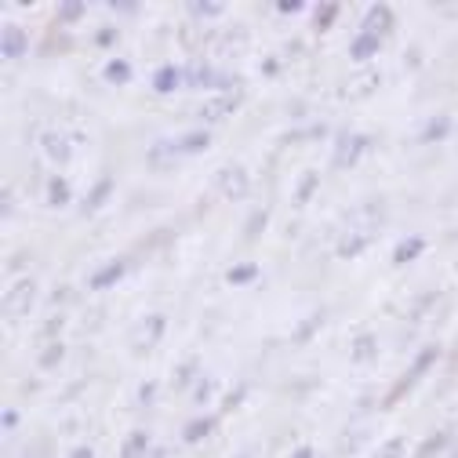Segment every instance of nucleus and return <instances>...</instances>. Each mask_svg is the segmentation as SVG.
<instances>
[{
  "label": "nucleus",
  "mask_w": 458,
  "mask_h": 458,
  "mask_svg": "<svg viewBox=\"0 0 458 458\" xmlns=\"http://www.w3.org/2000/svg\"><path fill=\"white\" fill-rule=\"evenodd\" d=\"M40 142H44V149L51 153V161H58V164H62V161H69V146H66V138H58V135H44Z\"/></svg>",
  "instance_id": "nucleus-10"
},
{
  "label": "nucleus",
  "mask_w": 458,
  "mask_h": 458,
  "mask_svg": "<svg viewBox=\"0 0 458 458\" xmlns=\"http://www.w3.org/2000/svg\"><path fill=\"white\" fill-rule=\"evenodd\" d=\"M259 277V270H255V262H240V265H233L229 270V284H247V280H255Z\"/></svg>",
  "instance_id": "nucleus-17"
},
{
  "label": "nucleus",
  "mask_w": 458,
  "mask_h": 458,
  "mask_svg": "<svg viewBox=\"0 0 458 458\" xmlns=\"http://www.w3.org/2000/svg\"><path fill=\"white\" fill-rule=\"evenodd\" d=\"M33 298H37V284L33 280H19L4 295V313L8 317H22V313H29V306H33Z\"/></svg>",
  "instance_id": "nucleus-2"
},
{
  "label": "nucleus",
  "mask_w": 458,
  "mask_h": 458,
  "mask_svg": "<svg viewBox=\"0 0 458 458\" xmlns=\"http://www.w3.org/2000/svg\"><path fill=\"white\" fill-rule=\"evenodd\" d=\"M175 84H179V69H175V66L156 69V76H153V88H156V91H171Z\"/></svg>",
  "instance_id": "nucleus-14"
},
{
  "label": "nucleus",
  "mask_w": 458,
  "mask_h": 458,
  "mask_svg": "<svg viewBox=\"0 0 458 458\" xmlns=\"http://www.w3.org/2000/svg\"><path fill=\"white\" fill-rule=\"evenodd\" d=\"M284 15H291V11H298V0H280V4H277Z\"/></svg>",
  "instance_id": "nucleus-33"
},
{
  "label": "nucleus",
  "mask_w": 458,
  "mask_h": 458,
  "mask_svg": "<svg viewBox=\"0 0 458 458\" xmlns=\"http://www.w3.org/2000/svg\"><path fill=\"white\" fill-rule=\"evenodd\" d=\"M179 146H175V142H156V146L149 149V164L153 167H164L167 161H171V153H175Z\"/></svg>",
  "instance_id": "nucleus-13"
},
{
  "label": "nucleus",
  "mask_w": 458,
  "mask_h": 458,
  "mask_svg": "<svg viewBox=\"0 0 458 458\" xmlns=\"http://www.w3.org/2000/svg\"><path fill=\"white\" fill-rule=\"evenodd\" d=\"M142 451H146V433H131L120 448V458H146Z\"/></svg>",
  "instance_id": "nucleus-11"
},
{
  "label": "nucleus",
  "mask_w": 458,
  "mask_h": 458,
  "mask_svg": "<svg viewBox=\"0 0 458 458\" xmlns=\"http://www.w3.org/2000/svg\"><path fill=\"white\" fill-rule=\"evenodd\" d=\"M400 451H404V440L393 436V440H386V444L375 451V458H400Z\"/></svg>",
  "instance_id": "nucleus-26"
},
{
  "label": "nucleus",
  "mask_w": 458,
  "mask_h": 458,
  "mask_svg": "<svg viewBox=\"0 0 458 458\" xmlns=\"http://www.w3.org/2000/svg\"><path fill=\"white\" fill-rule=\"evenodd\" d=\"M433 360H436V345H430V350H422V353L415 357V364H411V368H407V375H404V378H400V382H397V389H389V397H386V404H397V400L404 397V393H407V389H411V386H415V378H418V375H422L425 368H430V364H433Z\"/></svg>",
  "instance_id": "nucleus-1"
},
{
  "label": "nucleus",
  "mask_w": 458,
  "mask_h": 458,
  "mask_svg": "<svg viewBox=\"0 0 458 458\" xmlns=\"http://www.w3.org/2000/svg\"><path fill=\"white\" fill-rule=\"evenodd\" d=\"M448 440H451V433H448V430H440L436 436H430V440H425V444L418 448V458H433V455H436L440 448L448 444Z\"/></svg>",
  "instance_id": "nucleus-18"
},
{
  "label": "nucleus",
  "mask_w": 458,
  "mask_h": 458,
  "mask_svg": "<svg viewBox=\"0 0 458 458\" xmlns=\"http://www.w3.org/2000/svg\"><path fill=\"white\" fill-rule=\"evenodd\" d=\"M240 458H247V455H240Z\"/></svg>",
  "instance_id": "nucleus-39"
},
{
  "label": "nucleus",
  "mask_w": 458,
  "mask_h": 458,
  "mask_svg": "<svg viewBox=\"0 0 458 458\" xmlns=\"http://www.w3.org/2000/svg\"><path fill=\"white\" fill-rule=\"evenodd\" d=\"M113 37H117V33H113V29H102V33H99V37H95V40H99V44H113Z\"/></svg>",
  "instance_id": "nucleus-35"
},
{
  "label": "nucleus",
  "mask_w": 458,
  "mask_h": 458,
  "mask_svg": "<svg viewBox=\"0 0 458 458\" xmlns=\"http://www.w3.org/2000/svg\"><path fill=\"white\" fill-rule=\"evenodd\" d=\"M448 128H451V120H448V117L430 120V124H425V131H422V142H436V138H444V135H448Z\"/></svg>",
  "instance_id": "nucleus-15"
},
{
  "label": "nucleus",
  "mask_w": 458,
  "mask_h": 458,
  "mask_svg": "<svg viewBox=\"0 0 458 458\" xmlns=\"http://www.w3.org/2000/svg\"><path fill=\"white\" fill-rule=\"evenodd\" d=\"M375 47H378V37H371V33H360V37L350 44V55H353L357 62H364V58H371V55H375Z\"/></svg>",
  "instance_id": "nucleus-8"
},
{
  "label": "nucleus",
  "mask_w": 458,
  "mask_h": 458,
  "mask_svg": "<svg viewBox=\"0 0 458 458\" xmlns=\"http://www.w3.org/2000/svg\"><path fill=\"white\" fill-rule=\"evenodd\" d=\"M146 458H161V455H156V451H153V455H146Z\"/></svg>",
  "instance_id": "nucleus-38"
},
{
  "label": "nucleus",
  "mask_w": 458,
  "mask_h": 458,
  "mask_svg": "<svg viewBox=\"0 0 458 458\" xmlns=\"http://www.w3.org/2000/svg\"><path fill=\"white\" fill-rule=\"evenodd\" d=\"M69 458H91V451H88V448H76V451H73Z\"/></svg>",
  "instance_id": "nucleus-36"
},
{
  "label": "nucleus",
  "mask_w": 458,
  "mask_h": 458,
  "mask_svg": "<svg viewBox=\"0 0 458 458\" xmlns=\"http://www.w3.org/2000/svg\"><path fill=\"white\" fill-rule=\"evenodd\" d=\"M218 189H222V197H226V200H240V197H247V171H244V167H236V164L222 167V171H218Z\"/></svg>",
  "instance_id": "nucleus-3"
},
{
  "label": "nucleus",
  "mask_w": 458,
  "mask_h": 458,
  "mask_svg": "<svg viewBox=\"0 0 458 458\" xmlns=\"http://www.w3.org/2000/svg\"><path fill=\"white\" fill-rule=\"evenodd\" d=\"M84 15V0H66V4H58V22H73Z\"/></svg>",
  "instance_id": "nucleus-22"
},
{
  "label": "nucleus",
  "mask_w": 458,
  "mask_h": 458,
  "mask_svg": "<svg viewBox=\"0 0 458 458\" xmlns=\"http://www.w3.org/2000/svg\"><path fill=\"white\" fill-rule=\"evenodd\" d=\"M106 197H109V179H102V182L91 186V193H88V200H84V211H95Z\"/></svg>",
  "instance_id": "nucleus-16"
},
{
  "label": "nucleus",
  "mask_w": 458,
  "mask_h": 458,
  "mask_svg": "<svg viewBox=\"0 0 458 458\" xmlns=\"http://www.w3.org/2000/svg\"><path fill=\"white\" fill-rule=\"evenodd\" d=\"M128 76H131V66H128V62H124V58H113V62H109V66H106V81L120 84V81H128Z\"/></svg>",
  "instance_id": "nucleus-20"
},
{
  "label": "nucleus",
  "mask_w": 458,
  "mask_h": 458,
  "mask_svg": "<svg viewBox=\"0 0 458 458\" xmlns=\"http://www.w3.org/2000/svg\"><path fill=\"white\" fill-rule=\"evenodd\" d=\"M211 430H215V418H197V422H189V425H186V433H182V436H186V440H200V436H208Z\"/></svg>",
  "instance_id": "nucleus-19"
},
{
  "label": "nucleus",
  "mask_w": 458,
  "mask_h": 458,
  "mask_svg": "<svg viewBox=\"0 0 458 458\" xmlns=\"http://www.w3.org/2000/svg\"><path fill=\"white\" fill-rule=\"evenodd\" d=\"M47 193H51V204H66L69 200V186L62 179H51V182H47Z\"/></svg>",
  "instance_id": "nucleus-25"
},
{
  "label": "nucleus",
  "mask_w": 458,
  "mask_h": 458,
  "mask_svg": "<svg viewBox=\"0 0 458 458\" xmlns=\"http://www.w3.org/2000/svg\"><path fill=\"white\" fill-rule=\"evenodd\" d=\"M313 189H317V175H313V171H309V175H306L302 182H298V189H295V204H306Z\"/></svg>",
  "instance_id": "nucleus-24"
},
{
  "label": "nucleus",
  "mask_w": 458,
  "mask_h": 458,
  "mask_svg": "<svg viewBox=\"0 0 458 458\" xmlns=\"http://www.w3.org/2000/svg\"><path fill=\"white\" fill-rule=\"evenodd\" d=\"M371 353H375L371 338H360V345H357V360H364V357H371Z\"/></svg>",
  "instance_id": "nucleus-31"
},
{
  "label": "nucleus",
  "mask_w": 458,
  "mask_h": 458,
  "mask_svg": "<svg viewBox=\"0 0 458 458\" xmlns=\"http://www.w3.org/2000/svg\"><path fill=\"white\" fill-rule=\"evenodd\" d=\"M124 270H128V262H124V259H117V262L102 265V270L91 277V288H109L113 280H120V277H124Z\"/></svg>",
  "instance_id": "nucleus-7"
},
{
  "label": "nucleus",
  "mask_w": 458,
  "mask_h": 458,
  "mask_svg": "<svg viewBox=\"0 0 458 458\" xmlns=\"http://www.w3.org/2000/svg\"><path fill=\"white\" fill-rule=\"evenodd\" d=\"M164 331V317H146V324H142V335H138V342L142 345H149L156 335Z\"/></svg>",
  "instance_id": "nucleus-21"
},
{
  "label": "nucleus",
  "mask_w": 458,
  "mask_h": 458,
  "mask_svg": "<svg viewBox=\"0 0 458 458\" xmlns=\"http://www.w3.org/2000/svg\"><path fill=\"white\" fill-rule=\"evenodd\" d=\"M364 146H368L364 135H342V138H338V149H335V164H338V167H350L357 156L364 153Z\"/></svg>",
  "instance_id": "nucleus-4"
},
{
  "label": "nucleus",
  "mask_w": 458,
  "mask_h": 458,
  "mask_svg": "<svg viewBox=\"0 0 458 458\" xmlns=\"http://www.w3.org/2000/svg\"><path fill=\"white\" fill-rule=\"evenodd\" d=\"M291 458H313V451H309V448H298V451H295Z\"/></svg>",
  "instance_id": "nucleus-37"
},
{
  "label": "nucleus",
  "mask_w": 458,
  "mask_h": 458,
  "mask_svg": "<svg viewBox=\"0 0 458 458\" xmlns=\"http://www.w3.org/2000/svg\"><path fill=\"white\" fill-rule=\"evenodd\" d=\"M360 247H364V236H353V240H345V244H342V255L350 259V255H357Z\"/></svg>",
  "instance_id": "nucleus-30"
},
{
  "label": "nucleus",
  "mask_w": 458,
  "mask_h": 458,
  "mask_svg": "<svg viewBox=\"0 0 458 458\" xmlns=\"http://www.w3.org/2000/svg\"><path fill=\"white\" fill-rule=\"evenodd\" d=\"M193 11H197V15H218L222 8H218V4H193Z\"/></svg>",
  "instance_id": "nucleus-32"
},
{
  "label": "nucleus",
  "mask_w": 458,
  "mask_h": 458,
  "mask_svg": "<svg viewBox=\"0 0 458 458\" xmlns=\"http://www.w3.org/2000/svg\"><path fill=\"white\" fill-rule=\"evenodd\" d=\"M422 247H425V240L422 236H407V240L393 251V262H411L415 255H422Z\"/></svg>",
  "instance_id": "nucleus-9"
},
{
  "label": "nucleus",
  "mask_w": 458,
  "mask_h": 458,
  "mask_svg": "<svg viewBox=\"0 0 458 458\" xmlns=\"http://www.w3.org/2000/svg\"><path fill=\"white\" fill-rule=\"evenodd\" d=\"M0 51H4L8 58L22 55V51H26V37H22V29H15V26H4V33H0Z\"/></svg>",
  "instance_id": "nucleus-6"
},
{
  "label": "nucleus",
  "mask_w": 458,
  "mask_h": 458,
  "mask_svg": "<svg viewBox=\"0 0 458 458\" xmlns=\"http://www.w3.org/2000/svg\"><path fill=\"white\" fill-rule=\"evenodd\" d=\"M208 142H211L208 131H193V135H186V138L179 142V149H182V153H200V149H208Z\"/></svg>",
  "instance_id": "nucleus-12"
},
{
  "label": "nucleus",
  "mask_w": 458,
  "mask_h": 458,
  "mask_svg": "<svg viewBox=\"0 0 458 458\" xmlns=\"http://www.w3.org/2000/svg\"><path fill=\"white\" fill-rule=\"evenodd\" d=\"M262 226H265V211H255V215L247 218V236H259Z\"/></svg>",
  "instance_id": "nucleus-28"
},
{
  "label": "nucleus",
  "mask_w": 458,
  "mask_h": 458,
  "mask_svg": "<svg viewBox=\"0 0 458 458\" xmlns=\"http://www.w3.org/2000/svg\"><path fill=\"white\" fill-rule=\"evenodd\" d=\"M335 15H338V4H317V11H313V22H317V29H327Z\"/></svg>",
  "instance_id": "nucleus-23"
},
{
  "label": "nucleus",
  "mask_w": 458,
  "mask_h": 458,
  "mask_svg": "<svg viewBox=\"0 0 458 458\" xmlns=\"http://www.w3.org/2000/svg\"><path fill=\"white\" fill-rule=\"evenodd\" d=\"M393 26V11L386 4H371L368 15H364V33L378 37V33H386V29Z\"/></svg>",
  "instance_id": "nucleus-5"
},
{
  "label": "nucleus",
  "mask_w": 458,
  "mask_h": 458,
  "mask_svg": "<svg viewBox=\"0 0 458 458\" xmlns=\"http://www.w3.org/2000/svg\"><path fill=\"white\" fill-rule=\"evenodd\" d=\"M240 397H244V389H233L226 397V407H236V404H240Z\"/></svg>",
  "instance_id": "nucleus-34"
},
{
  "label": "nucleus",
  "mask_w": 458,
  "mask_h": 458,
  "mask_svg": "<svg viewBox=\"0 0 458 458\" xmlns=\"http://www.w3.org/2000/svg\"><path fill=\"white\" fill-rule=\"evenodd\" d=\"M58 360H62V342H51L47 353H40V368H55Z\"/></svg>",
  "instance_id": "nucleus-27"
},
{
  "label": "nucleus",
  "mask_w": 458,
  "mask_h": 458,
  "mask_svg": "<svg viewBox=\"0 0 458 458\" xmlns=\"http://www.w3.org/2000/svg\"><path fill=\"white\" fill-rule=\"evenodd\" d=\"M317 320H320V317H313L309 324H298V331H295V342H306V338L313 335V327H317Z\"/></svg>",
  "instance_id": "nucleus-29"
}]
</instances>
